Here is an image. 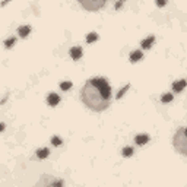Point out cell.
I'll return each mask as SVG.
<instances>
[{"label": "cell", "instance_id": "6da1fadb", "mask_svg": "<svg viewBox=\"0 0 187 187\" xmlns=\"http://www.w3.org/2000/svg\"><path fill=\"white\" fill-rule=\"evenodd\" d=\"M81 99L89 110L104 111L108 108L111 99V86L104 77H92L83 85Z\"/></svg>", "mask_w": 187, "mask_h": 187}, {"label": "cell", "instance_id": "7a4b0ae2", "mask_svg": "<svg viewBox=\"0 0 187 187\" xmlns=\"http://www.w3.org/2000/svg\"><path fill=\"white\" fill-rule=\"evenodd\" d=\"M186 129L184 127H180L178 129V132L176 133V136H174V146L176 149L180 152V154L186 155L187 151H186Z\"/></svg>", "mask_w": 187, "mask_h": 187}, {"label": "cell", "instance_id": "3957f363", "mask_svg": "<svg viewBox=\"0 0 187 187\" xmlns=\"http://www.w3.org/2000/svg\"><path fill=\"white\" fill-rule=\"evenodd\" d=\"M77 2L81 3L83 9H86L89 12H97L99 9H102L108 0H77Z\"/></svg>", "mask_w": 187, "mask_h": 187}, {"label": "cell", "instance_id": "277c9868", "mask_svg": "<svg viewBox=\"0 0 187 187\" xmlns=\"http://www.w3.org/2000/svg\"><path fill=\"white\" fill-rule=\"evenodd\" d=\"M47 102H48L51 107H56V105H59V102H60V97L57 95V94H50L48 97H47Z\"/></svg>", "mask_w": 187, "mask_h": 187}, {"label": "cell", "instance_id": "5b68a950", "mask_svg": "<svg viewBox=\"0 0 187 187\" xmlns=\"http://www.w3.org/2000/svg\"><path fill=\"white\" fill-rule=\"evenodd\" d=\"M82 54H83V51L81 47H73V48H70V57L73 60H79L82 57Z\"/></svg>", "mask_w": 187, "mask_h": 187}, {"label": "cell", "instance_id": "8992f818", "mask_svg": "<svg viewBox=\"0 0 187 187\" xmlns=\"http://www.w3.org/2000/svg\"><path fill=\"white\" fill-rule=\"evenodd\" d=\"M155 43V37L154 35H151V37H148L146 39H143L142 43H140V47L142 48H145V50H148V48H151L152 47V44Z\"/></svg>", "mask_w": 187, "mask_h": 187}, {"label": "cell", "instance_id": "52a82bcc", "mask_svg": "<svg viewBox=\"0 0 187 187\" xmlns=\"http://www.w3.org/2000/svg\"><path fill=\"white\" fill-rule=\"evenodd\" d=\"M29 32H31V27H29V25H23V27L18 28V34H19L22 38L28 37V35H29Z\"/></svg>", "mask_w": 187, "mask_h": 187}, {"label": "cell", "instance_id": "ba28073f", "mask_svg": "<svg viewBox=\"0 0 187 187\" xmlns=\"http://www.w3.org/2000/svg\"><path fill=\"white\" fill-rule=\"evenodd\" d=\"M148 140H149V136L148 135H138L136 138H135V142L138 143V145H146L148 143Z\"/></svg>", "mask_w": 187, "mask_h": 187}, {"label": "cell", "instance_id": "9c48e42d", "mask_svg": "<svg viewBox=\"0 0 187 187\" xmlns=\"http://www.w3.org/2000/svg\"><path fill=\"white\" fill-rule=\"evenodd\" d=\"M184 86H186V81H184V79H181V81H178V82L172 83V89H174L176 92H181L183 89H184Z\"/></svg>", "mask_w": 187, "mask_h": 187}, {"label": "cell", "instance_id": "30bf717a", "mask_svg": "<svg viewBox=\"0 0 187 187\" xmlns=\"http://www.w3.org/2000/svg\"><path fill=\"white\" fill-rule=\"evenodd\" d=\"M142 57H143L142 51H140V50H136V51H133L132 54H130V57H129V59H130V61H132V63H136V61H139Z\"/></svg>", "mask_w": 187, "mask_h": 187}, {"label": "cell", "instance_id": "8fae6325", "mask_svg": "<svg viewBox=\"0 0 187 187\" xmlns=\"http://www.w3.org/2000/svg\"><path fill=\"white\" fill-rule=\"evenodd\" d=\"M48 154H50L48 148H41L37 151V156H38L39 160H45V158L48 156Z\"/></svg>", "mask_w": 187, "mask_h": 187}, {"label": "cell", "instance_id": "7c38bea8", "mask_svg": "<svg viewBox=\"0 0 187 187\" xmlns=\"http://www.w3.org/2000/svg\"><path fill=\"white\" fill-rule=\"evenodd\" d=\"M15 43H16V38L15 37H12V38H7L5 41V47L6 48H12L13 45H15Z\"/></svg>", "mask_w": 187, "mask_h": 187}, {"label": "cell", "instance_id": "4fadbf2b", "mask_svg": "<svg viewBox=\"0 0 187 187\" xmlns=\"http://www.w3.org/2000/svg\"><path fill=\"white\" fill-rule=\"evenodd\" d=\"M97 39H98V34L91 32V34H88V37H86V43H88V44H91V43L97 41Z\"/></svg>", "mask_w": 187, "mask_h": 187}, {"label": "cell", "instance_id": "5bb4252c", "mask_svg": "<svg viewBox=\"0 0 187 187\" xmlns=\"http://www.w3.org/2000/svg\"><path fill=\"white\" fill-rule=\"evenodd\" d=\"M129 89H130V85H126L124 88H121L120 91H118V94H117V99H120L121 97H123V95H124V94L129 91Z\"/></svg>", "mask_w": 187, "mask_h": 187}, {"label": "cell", "instance_id": "9a60e30c", "mask_svg": "<svg viewBox=\"0 0 187 187\" xmlns=\"http://www.w3.org/2000/svg\"><path fill=\"white\" fill-rule=\"evenodd\" d=\"M133 155V148L132 146H126L123 149V156H132Z\"/></svg>", "mask_w": 187, "mask_h": 187}, {"label": "cell", "instance_id": "2e32d148", "mask_svg": "<svg viewBox=\"0 0 187 187\" xmlns=\"http://www.w3.org/2000/svg\"><path fill=\"white\" fill-rule=\"evenodd\" d=\"M172 98H174V97H172V94H165V95H162L161 101H162V102H171Z\"/></svg>", "mask_w": 187, "mask_h": 187}, {"label": "cell", "instance_id": "e0dca14e", "mask_svg": "<svg viewBox=\"0 0 187 187\" xmlns=\"http://www.w3.org/2000/svg\"><path fill=\"white\" fill-rule=\"evenodd\" d=\"M51 143H53L54 146H60V145H61V139L59 138V136H53V139H51Z\"/></svg>", "mask_w": 187, "mask_h": 187}, {"label": "cell", "instance_id": "ac0fdd59", "mask_svg": "<svg viewBox=\"0 0 187 187\" xmlns=\"http://www.w3.org/2000/svg\"><path fill=\"white\" fill-rule=\"evenodd\" d=\"M60 88H61V91H67V89H70L72 88V82H63V83H60Z\"/></svg>", "mask_w": 187, "mask_h": 187}, {"label": "cell", "instance_id": "d6986e66", "mask_svg": "<svg viewBox=\"0 0 187 187\" xmlns=\"http://www.w3.org/2000/svg\"><path fill=\"white\" fill-rule=\"evenodd\" d=\"M167 2H168V0H156V6H158V7H162V6L167 5Z\"/></svg>", "mask_w": 187, "mask_h": 187}, {"label": "cell", "instance_id": "ffe728a7", "mask_svg": "<svg viewBox=\"0 0 187 187\" xmlns=\"http://www.w3.org/2000/svg\"><path fill=\"white\" fill-rule=\"evenodd\" d=\"M124 2H126V0H120V2H118V3H117V5H116V9H120V7H121V5H123Z\"/></svg>", "mask_w": 187, "mask_h": 187}, {"label": "cell", "instance_id": "44dd1931", "mask_svg": "<svg viewBox=\"0 0 187 187\" xmlns=\"http://www.w3.org/2000/svg\"><path fill=\"white\" fill-rule=\"evenodd\" d=\"M5 130V123H0V132H3Z\"/></svg>", "mask_w": 187, "mask_h": 187}]
</instances>
